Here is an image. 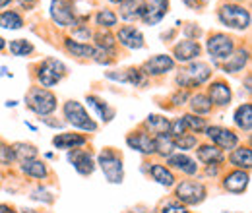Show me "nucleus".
Instances as JSON below:
<instances>
[{
    "instance_id": "obj_1",
    "label": "nucleus",
    "mask_w": 252,
    "mask_h": 213,
    "mask_svg": "<svg viewBox=\"0 0 252 213\" xmlns=\"http://www.w3.org/2000/svg\"><path fill=\"white\" fill-rule=\"evenodd\" d=\"M220 22L229 30L245 31L251 26V12L241 4H223L220 8Z\"/></svg>"
},
{
    "instance_id": "obj_2",
    "label": "nucleus",
    "mask_w": 252,
    "mask_h": 213,
    "mask_svg": "<svg viewBox=\"0 0 252 213\" xmlns=\"http://www.w3.org/2000/svg\"><path fill=\"white\" fill-rule=\"evenodd\" d=\"M105 175V179L111 184H121L125 181V167L121 155L113 150H103L97 157V163Z\"/></svg>"
},
{
    "instance_id": "obj_3",
    "label": "nucleus",
    "mask_w": 252,
    "mask_h": 213,
    "mask_svg": "<svg viewBox=\"0 0 252 213\" xmlns=\"http://www.w3.org/2000/svg\"><path fill=\"white\" fill-rule=\"evenodd\" d=\"M57 95L45 88H33L28 93V107L37 117H49L57 111Z\"/></svg>"
},
{
    "instance_id": "obj_4",
    "label": "nucleus",
    "mask_w": 252,
    "mask_h": 213,
    "mask_svg": "<svg viewBox=\"0 0 252 213\" xmlns=\"http://www.w3.org/2000/svg\"><path fill=\"white\" fill-rule=\"evenodd\" d=\"M212 68L210 64L206 62H190V66L187 70H183L179 76H177V84L181 88H198L202 84H206L210 78H212Z\"/></svg>"
},
{
    "instance_id": "obj_5",
    "label": "nucleus",
    "mask_w": 252,
    "mask_h": 213,
    "mask_svg": "<svg viewBox=\"0 0 252 213\" xmlns=\"http://www.w3.org/2000/svg\"><path fill=\"white\" fill-rule=\"evenodd\" d=\"M64 119L74 128H80V130H86V132H95L97 130V122L88 115L84 105L78 103V101H66L64 103Z\"/></svg>"
},
{
    "instance_id": "obj_6",
    "label": "nucleus",
    "mask_w": 252,
    "mask_h": 213,
    "mask_svg": "<svg viewBox=\"0 0 252 213\" xmlns=\"http://www.w3.org/2000/svg\"><path fill=\"white\" fill-rule=\"evenodd\" d=\"M206 196H208L206 186L196 181H183L175 188V198L179 200L181 206H198L206 200Z\"/></svg>"
},
{
    "instance_id": "obj_7",
    "label": "nucleus",
    "mask_w": 252,
    "mask_h": 213,
    "mask_svg": "<svg viewBox=\"0 0 252 213\" xmlns=\"http://www.w3.org/2000/svg\"><path fill=\"white\" fill-rule=\"evenodd\" d=\"M64 74H66V66L57 59H45L37 68V80L45 90L57 86L64 78Z\"/></svg>"
},
{
    "instance_id": "obj_8",
    "label": "nucleus",
    "mask_w": 252,
    "mask_h": 213,
    "mask_svg": "<svg viewBox=\"0 0 252 213\" xmlns=\"http://www.w3.org/2000/svg\"><path fill=\"white\" fill-rule=\"evenodd\" d=\"M206 136L212 140V144L218 148V150H235L239 146V136L229 130V128H223V126H206Z\"/></svg>"
},
{
    "instance_id": "obj_9",
    "label": "nucleus",
    "mask_w": 252,
    "mask_h": 213,
    "mask_svg": "<svg viewBox=\"0 0 252 213\" xmlns=\"http://www.w3.org/2000/svg\"><path fill=\"white\" fill-rule=\"evenodd\" d=\"M206 49H208V53L214 59L225 61L235 51V41L229 35H225V33H212L210 39H208V43H206Z\"/></svg>"
},
{
    "instance_id": "obj_10",
    "label": "nucleus",
    "mask_w": 252,
    "mask_h": 213,
    "mask_svg": "<svg viewBox=\"0 0 252 213\" xmlns=\"http://www.w3.org/2000/svg\"><path fill=\"white\" fill-rule=\"evenodd\" d=\"M51 18L61 28H74L78 26L76 14L72 10L70 0H53L51 2Z\"/></svg>"
},
{
    "instance_id": "obj_11",
    "label": "nucleus",
    "mask_w": 252,
    "mask_h": 213,
    "mask_svg": "<svg viewBox=\"0 0 252 213\" xmlns=\"http://www.w3.org/2000/svg\"><path fill=\"white\" fill-rule=\"evenodd\" d=\"M169 10V0H146L142 2V22L148 26L159 24Z\"/></svg>"
},
{
    "instance_id": "obj_12",
    "label": "nucleus",
    "mask_w": 252,
    "mask_h": 213,
    "mask_svg": "<svg viewBox=\"0 0 252 213\" xmlns=\"http://www.w3.org/2000/svg\"><path fill=\"white\" fill-rule=\"evenodd\" d=\"M68 161L72 163V167L76 169V173H80L82 177H90L95 171L94 155L86 150H72L68 152Z\"/></svg>"
},
{
    "instance_id": "obj_13",
    "label": "nucleus",
    "mask_w": 252,
    "mask_h": 213,
    "mask_svg": "<svg viewBox=\"0 0 252 213\" xmlns=\"http://www.w3.org/2000/svg\"><path fill=\"white\" fill-rule=\"evenodd\" d=\"M126 144L130 150H136V152L144 153V155H154L156 153V144H154V138L144 132V130H138V132H132L128 138H126Z\"/></svg>"
},
{
    "instance_id": "obj_14",
    "label": "nucleus",
    "mask_w": 252,
    "mask_h": 213,
    "mask_svg": "<svg viewBox=\"0 0 252 213\" xmlns=\"http://www.w3.org/2000/svg\"><path fill=\"white\" fill-rule=\"evenodd\" d=\"M251 184V177H249V171H241V169H235L231 171L225 179H223V188L231 194H243Z\"/></svg>"
},
{
    "instance_id": "obj_15",
    "label": "nucleus",
    "mask_w": 252,
    "mask_h": 213,
    "mask_svg": "<svg viewBox=\"0 0 252 213\" xmlns=\"http://www.w3.org/2000/svg\"><path fill=\"white\" fill-rule=\"evenodd\" d=\"M173 68H175V61L171 57H167V55H156V57H152L150 61L144 64L142 72L146 76H163V74L171 72Z\"/></svg>"
},
{
    "instance_id": "obj_16",
    "label": "nucleus",
    "mask_w": 252,
    "mask_h": 213,
    "mask_svg": "<svg viewBox=\"0 0 252 213\" xmlns=\"http://www.w3.org/2000/svg\"><path fill=\"white\" fill-rule=\"evenodd\" d=\"M200 53H202V47L194 39H185V41L177 43L173 49V55L179 62H192L194 59L200 57Z\"/></svg>"
},
{
    "instance_id": "obj_17",
    "label": "nucleus",
    "mask_w": 252,
    "mask_h": 213,
    "mask_svg": "<svg viewBox=\"0 0 252 213\" xmlns=\"http://www.w3.org/2000/svg\"><path fill=\"white\" fill-rule=\"evenodd\" d=\"M88 144V138L82 136V134H76V132H63L59 136L53 138V146L57 150H80Z\"/></svg>"
},
{
    "instance_id": "obj_18",
    "label": "nucleus",
    "mask_w": 252,
    "mask_h": 213,
    "mask_svg": "<svg viewBox=\"0 0 252 213\" xmlns=\"http://www.w3.org/2000/svg\"><path fill=\"white\" fill-rule=\"evenodd\" d=\"M117 39H119V43H121L123 47L130 49V51H138V49L144 47V35H142V31L136 30L134 26H125V28H121Z\"/></svg>"
},
{
    "instance_id": "obj_19",
    "label": "nucleus",
    "mask_w": 252,
    "mask_h": 213,
    "mask_svg": "<svg viewBox=\"0 0 252 213\" xmlns=\"http://www.w3.org/2000/svg\"><path fill=\"white\" fill-rule=\"evenodd\" d=\"M167 165H169V169H177V171H181V173H185L189 177L198 173L196 161L187 153H171L167 157Z\"/></svg>"
},
{
    "instance_id": "obj_20",
    "label": "nucleus",
    "mask_w": 252,
    "mask_h": 213,
    "mask_svg": "<svg viewBox=\"0 0 252 213\" xmlns=\"http://www.w3.org/2000/svg\"><path fill=\"white\" fill-rule=\"evenodd\" d=\"M231 97H233V93H231L229 84L218 80V82H214V84L210 86L208 99H210L212 107H214V105H218V107H227V105L231 103Z\"/></svg>"
},
{
    "instance_id": "obj_21",
    "label": "nucleus",
    "mask_w": 252,
    "mask_h": 213,
    "mask_svg": "<svg viewBox=\"0 0 252 213\" xmlns=\"http://www.w3.org/2000/svg\"><path fill=\"white\" fill-rule=\"evenodd\" d=\"M107 78H111V80H119V82H123V84H132L134 88H146V86H148V76H146L142 70H136V68L126 70L125 74H113V72H107Z\"/></svg>"
},
{
    "instance_id": "obj_22",
    "label": "nucleus",
    "mask_w": 252,
    "mask_h": 213,
    "mask_svg": "<svg viewBox=\"0 0 252 213\" xmlns=\"http://www.w3.org/2000/svg\"><path fill=\"white\" fill-rule=\"evenodd\" d=\"M229 163L241 171H249L252 167V153L249 146H241V148H235L229 153Z\"/></svg>"
},
{
    "instance_id": "obj_23",
    "label": "nucleus",
    "mask_w": 252,
    "mask_h": 213,
    "mask_svg": "<svg viewBox=\"0 0 252 213\" xmlns=\"http://www.w3.org/2000/svg\"><path fill=\"white\" fill-rule=\"evenodd\" d=\"M247 62H249V51L247 49H239V51H233L229 59H225L223 70L227 74H237L247 66Z\"/></svg>"
},
{
    "instance_id": "obj_24",
    "label": "nucleus",
    "mask_w": 252,
    "mask_h": 213,
    "mask_svg": "<svg viewBox=\"0 0 252 213\" xmlns=\"http://www.w3.org/2000/svg\"><path fill=\"white\" fill-rule=\"evenodd\" d=\"M64 47L72 57H78V59H94L95 55L94 45H88V43H82V41H76V39H66Z\"/></svg>"
},
{
    "instance_id": "obj_25",
    "label": "nucleus",
    "mask_w": 252,
    "mask_h": 213,
    "mask_svg": "<svg viewBox=\"0 0 252 213\" xmlns=\"http://www.w3.org/2000/svg\"><path fill=\"white\" fill-rule=\"evenodd\" d=\"M150 175H152V179H154L156 183L161 184V186H165V188H169V186H175V184H177V179H175L173 171H171L169 167H165V165L154 163V165L150 167Z\"/></svg>"
},
{
    "instance_id": "obj_26",
    "label": "nucleus",
    "mask_w": 252,
    "mask_h": 213,
    "mask_svg": "<svg viewBox=\"0 0 252 213\" xmlns=\"http://www.w3.org/2000/svg\"><path fill=\"white\" fill-rule=\"evenodd\" d=\"M198 159L202 161V163H206V165H221L223 161H225V155L221 150H218L216 146H212V144H206V146H200L198 148Z\"/></svg>"
},
{
    "instance_id": "obj_27",
    "label": "nucleus",
    "mask_w": 252,
    "mask_h": 213,
    "mask_svg": "<svg viewBox=\"0 0 252 213\" xmlns=\"http://www.w3.org/2000/svg\"><path fill=\"white\" fill-rule=\"evenodd\" d=\"M119 16L123 20H138L142 16V0H121L119 2Z\"/></svg>"
},
{
    "instance_id": "obj_28",
    "label": "nucleus",
    "mask_w": 252,
    "mask_h": 213,
    "mask_svg": "<svg viewBox=\"0 0 252 213\" xmlns=\"http://www.w3.org/2000/svg\"><path fill=\"white\" fill-rule=\"evenodd\" d=\"M22 173L26 177H32V179H39L41 181V179H45L49 175V169H47V165L43 161L32 159V161H24L22 163Z\"/></svg>"
},
{
    "instance_id": "obj_29",
    "label": "nucleus",
    "mask_w": 252,
    "mask_h": 213,
    "mask_svg": "<svg viewBox=\"0 0 252 213\" xmlns=\"http://www.w3.org/2000/svg\"><path fill=\"white\" fill-rule=\"evenodd\" d=\"M169 126H171V121L161 117V115H150L146 121H144V128L150 130L152 134H169Z\"/></svg>"
},
{
    "instance_id": "obj_30",
    "label": "nucleus",
    "mask_w": 252,
    "mask_h": 213,
    "mask_svg": "<svg viewBox=\"0 0 252 213\" xmlns=\"http://www.w3.org/2000/svg\"><path fill=\"white\" fill-rule=\"evenodd\" d=\"M88 105L94 109L95 113H97V117L103 122H111V119L115 117V111H113L103 99H99V97H95V95H88Z\"/></svg>"
},
{
    "instance_id": "obj_31",
    "label": "nucleus",
    "mask_w": 252,
    "mask_h": 213,
    "mask_svg": "<svg viewBox=\"0 0 252 213\" xmlns=\"http://www.w3.org/2000/svg\"><path fill=\"white\" fill-rule=\"evenodd\" d=\"M235 124L243 132H251L252 128V105L245 103L235 111Z\"/></svg>"
},
{
    "instance_id": "obj_32",
    "label": "nucleus",
    "mask_w": 252,
    "mask_h": 213,
    "mask_svg": "<svg viewBox=\"0 0 252 213\" xmlns=\"http://www.w3.org/2000/svg\"><path fill=\"white\" fill-rule=\"evenodd\" d=\"M190 109H192V115H210L212 113V103L208 99V95L204 93H196L189 97Z\"/></svg>"
},
{
    "instance_id": "obj_33",
    "label": "nucleus",
    "mask_w": 252,
    "mask_h": 213,
    "mask_svg": "<svg viewBox=\"0 0 252 213\" xmlns=\"http://www.w3.org/2000/svg\"><path fill=\"white\" fill-rule=\"evenodd\" d=\"M154 144H156V153L161 157H169L171 153H175V140L171 134H159L154 138Z\"/></svg>"
},
{
    "instance_id": "obj_34",
    "label": "nucleus",
    "mask_w": 252,
    "mask_h": 213,
    "mask_svg": "<svg viewBox=\"0 0 252 213\" xmlns=\"http://www.w3.org/2000/svg\"><path fill=\"white\" fill-rule=\"evenodd\" d=\"M12 152H14V157L18 161H32V159H37V148L33 144H26V142H18L12 146Z\"/></svg>"
},
{
    "instance_id": "obj_35",
    "label": "nucleus",
    "mask_w": 252,
    "mask_h": 213,
    "mask_svg": "<svg viewBox=\"0 0 252 213\" xmlns=\"http://www.w3.org/2000/svg\"><path fill=\"white\" fill-rule=\"evenodd\" d=\"M0 28H4V30H22L24 28V18L14 10L2 12L0 14Z\"/></svg>"
},
{
    "instance_id": "obj_36",
    "label": "nucleus",
    "mask_w": 252,
    "mask_h": 213,
    "mask_svg": "<svg viewBox=\"0 0 252 213\" xmlns=\"http://www.w3.org/2000/svg\"><path fill=\"white\" fill-rule=\"evenodd\" d=\"M10 53L14 57H30L33 53V45L26 39H14L10 43Z\"/></svg>"
},
{
    "instance_id": "obj_37",
    "label": "nucleus",
    "mask_w": 252,
    "mask_h": 213,
    "mask_svg": "<svg viewBox=\"0 0 252 213\" xmlns=\"http://www.w3.org/2000/svg\"><path fill=\"white\" fill-rule=\"evenodd\" d=\"M117 14L113 12V10H99V14L95 16V22H97V26H101V28H105V30H109V28H115L117 26Z\"/></svg>"
},
{
    "instance_id": "obj_38",
    "label": "nucleus",
    "mask_w": 252,
    "mask_h": 213,
    "mask_svg": "<svg viewBox=\"0 0 252 213\" xmlns=\"http://www.w3.org/2000/svg\"><path fill=\"white\" fill-rule=\"evenodd\" d=\"M183 121H185V126H187V130L189 132H196V134H200V132H204L206 130V121L204 119H200L198 115H185V117H181Z\"/></svg>"
},
{
    "instance_id": "obj_39",
    "label": "nucleus",
    "mask_w": 252,
    "mask_h": 213,
    "mask_svg": "<svg viewBox=\"0 0 252 213\" xmlns=\"http://www.w3.org/2000/svg\"><path fill=\"white\" fill-rule=\"evenodd\" d=\"M175 140V148L177 150H183V152H189V150H194L198 146V138L196 134H185L181 138H173Z\"/></svg>"
},
{
    "instance_id": "obj_40",
    "label": "nucleus",
    "mask_w": 252,
    "mask_h": 213,
    "mask_svg": "<svg viewBox=\"0 0 252 213\" xmlns=\"http://www.w3.org/2000/svg\"><path fill=\"white\" fill-rule=\"evenodd\" d=\"M95 41H97V47H99L101 51H109V53L115 51V37L109 35L107 31L97 33V35H95Z\"/></svg>"
},
{
    "instance_id": "obj_41",
    "label": "nucleus",
    "mask_w": 252,
    "mask_h": 213,
    "mask_svg": "<svg viewBox=\"0 0 252 213\" xmlns=\"http://www.w3.org/2000/svg\"><path fill=\"white\" fill-rule=\"evenodd\" d=\"M12 161H16L14 152H12V146H8V144H4V142L0 140V163H2V165H10Z\"/></svg>"
},
{
    "instance_id": "obj_42",
    "label": "nucleus",
    "mask_w": 252,
    "mask_h": 213,
    "mask_svg": "<svg viewBox=\"0 0 252 213\" xmlns=\"http://www.w3.org/2000/svg\"><path fill=\"white\" fill-rule=\"evenodd\" d=\"M161 213H189L187 212V208L185 206H181V204H167V206H163V210Z\"/></svg>"
},
{
    "instance_id": "obj_43",
    "label": "nucleus",
    "mask_w": 252,
    "mask_h": 213,
    "mask_svg": "<svg viewBox=\"0 0 252 213\" xmlns=\"http://www.w3.org/2000/svg\"><path fill=\"white\" fill-rule=\"evenodd\" d=\"M187 99H189V93L187 91H179L173 95V103H175V105H185Z\"/></svg>"
},
{
    "instance_id": "obj_44",
    "label": "nucleus",
    "mask_w": 252,
    "mask_h": 213,
    "mask_svg": "<svg viewBox=\"0 0 252 213\" xmlns=\"http://www.w3.org/2000/svg\"><path fill=\"white\" fill-rule=\"evenodd\" d=\"M210 0H185V4L190 6V8H202V6H206Z\"/></svg>"
},
{
    "instance_id": "obj_45",
    "label": "nucleus",
    "mask_w": 252,
    "mask_h": 213,
    "mask_svg": "<svg viewBox=\"0 0 252 213\" xmlns=\"http://www.w3.org/2000/svg\"><path fill=\"white\" fill-rule=\"evenodd\" d=\"M0 213H18V212H14V208H10L6 204H0Z\"/></svg>"
},
{
    "instance_id": "obj_46",
    "label": "nucleus",
    "mask_w": 252,
    "mask_h": 213,
    "mask_svg": "<svg viewBox=\"0 0 252 213\" xmlns=\"http://www.w3.org/2000/svg\"><path fill=\"white\" fill-rule=\"evenodd\" d=\"M200 33H202L200 28H187V35H196V37H198Z\"/></svg>"
},
{
    "instance_id": "obj_47",
    "label": "nucleus",
    "mask_w": 252,
    "mask_h": 213,
    "mask_svg": "<svg viewBox=\"0 0 252 213\" xmlns=\"http://www.w3.org/2000/svg\"><path fill=\"white\" fill-rule=\"evenodd\" d=\"M245 90H247V93H251V74H249L247 80H245Z\"/></svg>"
},
{
    "instance_id": "obj_48",
    "label": "nucleus",
    "mask_w": 252,
    "mask_h": 213,
    "mask_svg": "<svg viewBox=\"0 0 252 213\" xmlns=\"http://www.w3.org/2000/svg\"><path fill=\"white\" fill-rule=\"evenodd\" d=\"M10 2H12V0H0V8H6Z\"/></svg>"
},
{
    "instance_id": "obj_49",
    "label": "nucleus",
    "mask_w": 252,
    "mask_h": 213,
    "mask_svg": "<svg viewBox=\"0 0 252 213\" xmlns=\"http://www.w3.org/2000/svg\"><path fill=\"white\" fill-rule=\"evenodd\" d=\"M4 47H6V41L0 37V51H4Z\"/></svg>"
},
{
    "instance_id": "obj_50",
    "label": "nucleus",
    "mask_w": 252,
    "mask_h": 213,
    "mask_svg": "<svg viewBox=\"0 0 252 213\" xmlns=\"http://www.w3.org/2000/svg\"><path fill=\"white\" fill-rule=\"evenodd\" d=\"M22 213H39V212H35V210H22Z\"/></svg>"
},
{
    "instance_id": "obj_51",
    "label": "nucleus",
    "mask_w": 252,
    "mask_h": 213,
    "mask_svg": "<svg viewBox=\"0 0 252 213\" xmlns=\"http://www.w3.org/2000/svg\"><path fill=\"white\" fill-rule=\"evenodd\" d=\"M130 213H146V212H130Z\"/></svg>"
},
{
    "instance_id": "obj_52",
    "label": "nucleus",
    "mask_w": 252,
    "mask_h": 213,
    "mask_svg": "<svg viewBox=\"0 0 252 213\" xmlns=\"http://www.w3.org/2000/svg\"><path fill=\"white\" fill-rule=\"evenodd\" d=\"M109 2H121V0H109Z\"/></svg>"
},
{
    "instance_id": "obj_53",
    "label": "nucleus",
    "mask_w": 252,
    "mask_h": 213,
    "mask_svg": "<svg viewBox=\"0 0 252 213\" xmlns=\"http://www.w3.org/2000/svg\"><path fill=\"white\" fill-rule=\"evenodd\" d=\"M24 2H33V0H24Z\"/></svg>"
}]
</instances>
